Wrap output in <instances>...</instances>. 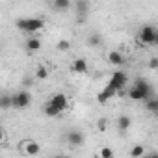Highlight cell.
Segmentation results:
<instances>
[{
    "mask_svg": "<svg viewBox=\"0 0 158 158\" xmlns=\"http://www.w3.org/2000/svg\"><path fill=\"white\" fill-rule=\"evenodd\" d=\"M128 97L132 101H149L151 99V86H149V82H145L143 78H138V80L132 84V88L128 89Z\"/></svg>",
    "mask_w": 158,
    "mask_h": 158,
    "instance_id": "6da1fadb",
    "label": "cell"
},
{
    "mask_svg": "<svg viewBox=\"0 0 158 158\" xmlns=\"http://www.w3.org/2000/svg\"><path fill=\"white\" fill-rule=\"evenodd\" d=\"M43 26H45L43 19H34L32 17V19H19L17 21V28L24 34H35V32L43 30Z\"/></svg>",
    "mask_w": 158,
    "mask_h": 158,
    "instance_id": "7a4b0ae2",
    "label": "cell"
},
{
    "mask_svg": "<svg viewBox=\"0 0 158 158\" xmlns=\"http://www.w3.org/2000/svg\"><path fill=\"white\" fill-rule=\"evenodd\" d=\"M127 84H128V76H127V73H125V71H115V73H112V76H110V80H108L106 86L112 88L115 93H121V89H125Z\"/></svg>",
    "mask_w": 158,
    "mask_h": 158,
    "instance_id": "3957f363",
    "label": "cell"
},
{
    "mask_svg": "<svg viewBox=\"0 0 158 158\" xmlns=\"http://www.w3.org/2000/svg\"><path fill=\"white\" fill-rule=\"evenodd\" d=\"M138 41L141 43V45H158V30L154 28V26H143L141 30H139V34H138Z\"/></svg>",
    "mask_w": 158,
    "mask_h": 158,
    "instance_id": "277c9868",
    "label": "cell"
},
{
    "mask_svg": "<svg viewBox=\"0 0 158 158\" xmlns=\"http://www.w3.org/2000/svg\"><path fill=\"white\" fill-rule=\"evenodd\" d=\"M30 102H32V95H30L26 89H21V91H17V93L13 95V108H17V110L28 108Z\"/></svg>",
    "mask_w": 158,
    "mask_h": 158,
    "instance_id": "5b68a950",
    "label": "cell"
},
{
    "mask_svg": "<svg viewBox=\"0 0 158 158\" xmlns=\"http://www.w3.org/2000/svg\"><path fill=\"white\" fill-rule=\"evenodd\" d=\"M19 149H21V152L26 154V156H35V154H39V151H41L39 143L34 141V139H24V141H21V143H19Z\"/></svg>",
    "mask_w": 158,
    "mask_h": 158,
    "instance_id": "8992f818",
    "label": "cell"
},
{
    "mask_svg": "<svg viewBox=\"0 0 158 158\" xmlns=\"http://www.w3.org/2000/svg\"><path fill=\"white\" fill-rule=\"evenodd\" d=\"M48 104H52L56 110H60V112L63 114V112L69 108V99H67V95H65V93H56V95H52V97H50Z\"/></svg>",
    "mask_w": 158,
    "mask_h": 158,
    "instance_id": "52a82bcc",
    "label": "cell"
},
{
    "mask_svg": "<svg viewBox=\"0 0 158 158\" xmlns=\"http://www.w3.org/2000/svg\"><path fill=\"white\" fill-rule=\"evenodd\" d=\"M71 69L74 71V74H88L89 73V67H88V61L84 58H76L71 65Z\"/></svg>",
    "mask_w": 158,
    "mask_h": 158,
    "instance_id": "ba28073f",
    "label": "cell"
},
{
    "mask_svg": "<svg viewBox=\"0 0 158 158\" xmlns=\"http://www.w3.org/2000/svg\"><path fill=\"white\" fill-rule=\"evenodd\" d=\"M67 141H69L73 147H80V145H84V134H82L80 130H71V132L67 134Z\"/></svg>",
    "mask_w": 158,
    "mask_h": 158,
    "instance_id": "9c48e42d",
    "label": "cell"
},
{
    "mask_svg": "<svg viewBox=\"0 0 158 158\" xmlns=\"http://www.w3.org/2000/svg\"><path fill=\"white\" fill-rule=\"evenodd\" d=\"M74 10H76V15H78V17L84 19V17L89 13L91 4H89V2H86V0H76V2H74Z\"/></svg>",
    "mask_w": 158,
    "mask_h": 158,
    "instance_id": "30bf717a",
    "label": "cell"
},
{
    "mask_svg": "<svg viewBox=\"0 0 158 158\" xmlns=\"http://www.w3.org/2000/svg\"><path fill=\"white\" fill-rule=\"evenodd\" d=\"M115 95H117V93H115L112 88H108V86H106V88L97 95V102H99V104H106V102H108L110 99H114Z\"/></svg>",
    "mask_w": 158,
    "mask_h": 158,
    "instance_id": "8fae6325",
    "label": "cell"
},
{
    "mask_svg": "<svg viewBox=\"0 0 158 158\" xmlns=\"http://www.w3.org/2000/svg\"><path fill=\"white\" fill-rule=\"evenodd\" d=\"M108 61H110L112 65H115V67H121V65L125 63V56H123L119 50H112V52L108 54Z\"/></svg>",
    "mask_w": 158,
    "mask_h": 158,
    "instance_id": "7c38bea8",
    "label": "cell"
},
{
    "mask_svg": "<svg viewBox=\"0 0 158 158\" xmlns=\"http://www.w3.org/2000/svg\"><path fill=\"white\" fill-rule=\"evenodd\" d=\"M130 117L128 115H121L119 119H117V128H119V132H127L128 128H130Z\"/></svg>",
    "mask_w": 158,
    "mask_h": 158,
    "instance_id": "4fadbf2b",
    "label": "cell"
},
{
    "mask_svg": "<svg viewBox=\"0 0 158 158\" xmlns=\"http://www.w3.org/2000/svg\"><path fill=\"white\" fill-rule=\"evenodd\" d=\"M26 48H28L30 52L39 50V48H41V39H37V37H28V39H26Z\"/></svg>",
    "mask_w": 158,
    "mask_h": 158,
    "instance_id": "5bb4252c",
    "label": "cell"
},
{
    "mask_svg": "<svg viewBox=\"0 0 158 158\" xmlns=\"http://www.w3.org/2000/svg\"><path fill=\"white\" fill-rule=\"evenodd\" d=\"M73 4L69 2V0H54L52 2V8L56 10V11H65V10H69Z\"/></svg>",
    "mask_w": 158,
    "mask_h": 158,
    "instance_id": "9a60e30c",
    "label": "cell"
},
{
    "mask_svg": "<svg viewBox=\"0 0 158 158\" xmlns=\"http://www.w3.org/2000/svg\"><path fill=\"white\" fill-rule=\"evenodd\" d=\"M0 108L2 110L13 108V95H2V99H0Z\"/></svg>",
    "mask_w": 158,
    "mask_h": 158,
    "instance_id": "2e32d148",
    "label": "cell"
},
{
    "mask_svg": "<svg viewBox=\"0 0 158 158\" xmlns=\"http://www.w3.org/2000/svg\"><path fill=\"white\" fill-rule=\"evenodd\" d=\"M145 110L158 114V99H156V97H151L149 101H145Z\"/></svg>",
    "mask_w": 158,
    "mask_h": 158,
    "instance_id": "e0dca14e",
    "label": "cell"
},
{
    "mask_svg": "<svg viewBox=\"0 0 158 158\" xmlns=\"http://www.w3.org/2000/svg\"><path fill=\"white\" fill-rule=\"evenodd\" d=\"M43 112H45V115H48V117H58V115H61V112L56 110V108H54L52 104H48V102L43 106Z\"/></svg>",
    "mask_w": 158,
    "mask_h": 158,
    "instance_id": "ac0fdd59",
    "label": "cell"
},
{
    "mask_svg": "<svg viewBox=\"0 0 158 158\" xmlns=\"http://www.w3.org/2000/svg\"><path fill=\"white\" fill-rule=\"evenodd\" d=\"M35 78H37V80H47V78H48V69L45 65H39L35 69Z\"/></svg>",
    "mask_w": 158,
    "mask_h": 158,
    "instance_id": "d6986e66",
    "label": "cell"
},
{
    "mask_svg": "<svg viewBox=\"0 0 158 158\" xmlns=\"http://www.w3.org/2000/svg\"><path fill=\"white\" fill-rule=\"evenodd\" d=\"M145 154V147L143 145H134L132 149H130V156L132 158H141Z\"/></svg>",
    "mask_w": 158,
    "mask_h": 158,
    "instance_id": "ffe728a7",
    "label": "cell"
},
{
    "mask_svg": "<svg viewBox=\"0 0 158 158\" xmlns=\"http://www.w3.org/2000/svg\"><path fill=\"white\" fill-rule=\"evenodd\" d=\"M56 48H58L60 52H67V50L71 48V43H69L67 39H60V41H58V45H56Z\"/></svg>",
    "mask_w": 158,
    "mask_h": 158,
    "instance_id": "44dd1931",
    "label": "cell"
},
{
    "mask_svg": "<svg viewBox=\"0 0 158 158\" xmlns=\"http://www.w3.org/2000/svg\"><path fill=\"white\" fill-rule=\"evenodd\" d=\"M99 158H114V151H112L110 147H101Z\"/></svg>",
    "mask_w": 158,
    "mask_h": 158,
    "instance_id": "7402d4cb",
    "label": "cell"
},
{
    "mask_svg": "<svg viewBox=\"0 0 158 158\" xmlns=\"http://www.w3.org/2000/svg\"><path fill=\"white\" fill-rule=\"evenodd\" d=\"M88 45H89V47H99V45H101V35H97V34L89 35V37H88Z\"/></svg>",
    "mask_w": 158,
    "mask_h": 158,
    "instance_id": "603a6c76",
    "label": "cell"
},
{
    "mask_svg": "<svg viewBox=\"0 0 158 158\" xmlns=\"http://www.w3.org/2000/svg\"><path fill=\"white\" fill-rule=\"evenodd\" d=\"M106 128H108V121H106L104 117H99V119H97V130H99V132H104Z\"/></svg>",
    "mask_w": 158,
    "mask_h": 158,
    "instance_id": "cb8c5ba5",
    "label": "cell"
},
{
    "mask_svg": "<svg viewBox=\"0 0 158 158\" xmlns=\"http://www.w3.org/2000/svg\"><path fill=\"white\" fill-rule=\"evenodd\" d=\"M149 69H158V58H151L149 60Z\"/></svg>",
    "mask_w": 158,
    "mask_h": 158,
    "instance_id": "d4e9b609",
    "label": "cell"
},
{
    "mask_svg": "<svg viewBox=\"0 0 158 158\" xmlns=\"http://www.w3.org/2000/svg\"><path fill=\"white\" fill-rule=\"evenodd\" d=\"M147 158H158V152H151V154H149Z\"/></svg>",
    "mask_w": 158,
    "mask_h": 158,
    "instance_id": "484cf974",
    "label": "cell"
},
{
    "mask_svg": "<svg viewBox=\"0 0 158 158\" xmlns=\"http://www.w3.org/2000/svg\"><path fill=\"white\" fill-rule=\"evenodd\" d=\"M52 158H67L65 154H56V156H52Z\"/></svg>",
    "mask_w": 158,
    "mask_h": 158,
    "instance_id": "4316f807",
    "label": "cell"
}]
</instances>
